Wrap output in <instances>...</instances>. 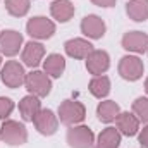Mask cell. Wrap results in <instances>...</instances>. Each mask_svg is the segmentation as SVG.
<instances>
[{
  "label": "cell",
  "mask_w": 148,
  "mask_h": 148,
  "mask_svg": "<svg viewBox=\"0 0 148 148\" xmlns=\"http://www.w3.org/2000/svg\"><path fill=\"white\" fill-rule=\"evenodd\" d=\"M0 140L10 147H19L28 141V131L24 124L17 121H3L0 126Z\"/></svg>",
  "instance_id": "6da1fadb"
},
{
  "label": "cell",
  "mask_w": 148,
  "mask_h": 148,
  "mask_svg": "<svg viewBox=\"0 0 148 148\" xmlns=\"http://www.w3.org/2000/svg\"><path fill=\"white\" fill-rule=\"evenodd\" d=\"M86 117V109L81 102L76 100H64L59 105V119L66 126H76L83 122Z\"/></svg>",
  "instance_id": "7a4b0ae2"
},
{
  "label": "cell",
  "mask_w": 148,
  "mask_h": 148,
  "mask_svg": "<svg viewBox=\"0 0 148 148\" xmlns=\"http://www.w3.org/2000/svg\"><path fill=\"white\" fill-rule=\"evenodd\" d=\"M24 86L31 95H35L38 98H43L52 91V81L48 74L41 73V71H33V73L26 74Z\"/></svg>",
  "instance_id": "3957f363"
},
{
  "label": "cell",
  "mask_w": 148,
  "mask_h": 148,
  "mask_svg": "<svg viewBox=\"0 0 148 148\" xmlns=\"http://www.w3.org/2000/svg\"><path fill=\"white\" fill-rule=\"evenodd\" d=\"M0 79H2V83H3L7 88H19L21 84H24V79H26L24 67H23L17 60H9V62H5V66L2 67Z\"/></svg>",
  "instance_id": "277c9868"
},
{
  "label": "cell",
  "mask_w": 148,
  "mask_h": 148,
  "mask_svg": "<svg viewBox=\"0 0 148 148\" xmlns=\"http://www.w3.org/2000/svg\"><path fill=\"white\" fill-rule=\"evenodd\" d=\"M26 31L29 36L36 38V40H48L55 33V24L43 16H36V17H31L28 21Z\"/></svg>",
  "instance_id": "5b68a950"
},
{
  "label": "cell",
  "mask_w": 148,
  "mask_h": 148,
  "mask_svg": "<svg viewBox=\"0 0 148 148\" xmlns=\"http://www.w3.org/2000/svg\"><path fill=\"white\" fill-rule=\"evenodd\" d=\"M145 71L143 60L136 55H126L119 62V74L126 81H138Z\"/></svg>",
  "instance_id": "8992f818"
},
{
  "label": "cell",
  "mask_w": 148,
  "mask_h": 148,
  "mask_svg": "<svg viewBox=\"0 0 148 148\" xmlns=\"http://www.w3.org/2000/svg\"><path fill=\"white\" fill-rule=\"evenodd\" d=\"M67 143L71 148H91L95 134L88 126H73L67 131Z\"/></svg>",
  "instance_id": "52a82bcc"
},
{
  "label": "cell",
  "mask_w": 148,
  "mask_h": 148,
  "mask_svg": "<svg viewBox=\"0 0 148 148\" xmlns=\"http://www.w3.org/2000/svg\"><path fill=\"white\" fill-rule=\"evenodd\" d=\"M35 122V127L40 134L43 136H52L57 133V127H59V117L50 110V109H41L36 114V117L33 119Z\"/></svg>",
  "instance_id": "ba28073f"
},
{
  "label": "cell",
  "mask_w": 148,
  "mask_h": 148,
  "mask_svg": "<svg viewBox=\"0 0 148 148\" xmlns=\"http://www.w3.org/2000/svg\"><path fill=\"white\" fill-rule=\"evenodd\" d=\"M23 45V35L14 31V29H7L0 33V53L7 55V57H14L16 53H19Z\"/></svg>",
  "instance_id": "9c48e42d"
},
{
  "label": "cell",
  "mask_w": 148,
  "mask_h": 148,
  "mask_svg": "<svg viewBox=\"0 0 148 148\" xmlns=\"http://www.w3.org/2000/svg\"><path fill=\"white\" fill-rule=\"evenodd\" d=\"M110 66V57L105 50H93L86 57V69L93 76H102Z\"/></svg>",
  "instance_id": "30bf717a"
},
{
  "label": "cell",
  "mask_w": 148,
  "mask_h": 148,
  "mask_svg": "<svg viewBox=\"0 0 148 148\" xmlns=\"http://www.w3.org/2000/svg\"><path fill=\"white\" fill-rule=\"evenodd\" d=\"M122 48L134 53L148 52V35L143 31H129L122 36Z\"/></svg>",
  "instance_id": "8fae6325"
},
{
  "label": "cell",
  "mask_w": 148,
  "mask_h": 148,
  "mask_svg": "<svg viewBox=\"0 0 148 148\" xmlns=\"http://www.w3.org/2000/svg\"><path fill=\"white\" fill-rule=\"evenodd\" d=\"M81 31H83V35H86L91 40H98V38H102L105 35L107 26H105L102 17H98L95 14H90L81 21Z\"/></svg>",
  "instance_id": "7c38bea8"
},
{
  "label": "cell",
  "mask_w": 148,
  "mask_h": 148,
  "mask_svg": "<svg viewBox=\"0 0 148 148\" xmlns=\"http://www.w3.org/2000/svg\"><path fill=\"white\" fill-rule=\"evenodd\" d=\"M64 48H66V53L73 59H86L95 50L93 45L84 38H73V40L66 41Z\"/></svg>",
  "instance_id": "4fadbf2b"
},
{
  "label": "cell",
  "mask_w": 148,
  "mask_h": 148,
  "mask_svg": "<svg viewBox=\"0 0 148 148\" xmlns=\"http://www.w3.org/2000/svg\"><path fill=\"white\" fill-rule=\"evenodd\" d=\"M43 55H45V47L38 41H29L24 45L23 48V62L24 66L28 67H36L40 66V62L43 60Z\"/></svg>",
  "instance_id": "5bb4252c"
},
{
  "label": "cell",
  "mask_w": 148,
  "mask_h": 148,
  "mask_svg": "<svg viewBox=\"0 0 148 148\" xmlns=\"http://www.w3.org/2000/svg\"><path fill=\"white\" fill-rule=\"evenodd\" d=\"M115 126H117V131L124 136H134L140 129V119L134 115V114H129V112H121L115 119Z\"/></svg>",
  "instance_id": "9a60e30c"
},
{
  "label": "cell",
  "mask_w": 148,
  "mask_h": 148,
  "mask_svg": "<svg viewBox=\"0 0 148 148\" xmlns=\"http://www.w3.org/2000/svg\"><path fill=\"white\" fill-rule=\"evenodd\" d=\"M74 3L71 0H55L50 5V14L59 23H67L74 16Z\"/></svg>",
  "instance_id": "2e32d148"
},
{
  "label": "cell",
  "mask_w": 148,
  "mask_h": 148,
  "mask_svg": "<svg viewBox=\"0 0 148 148\" xmlns=\"http://www.w3.org/2000/svg\"><path fill=\"white\" fill-rule=\"evenodd\" d=\"M126 14L136 23L148 19V0H129L126 3Z\"/></svg>",
  "instance_id": "e0dca14e"
},
{
  "label": "cell",
  "mask_w": 148,
  "mask_h": 148,
  "mask_svg": "<svg viewBox=\"0 0 148 148\" xmlns=\"http://www.w3.org/2000/svg\"><path fill=\"white\" fill-rule=\"evenodd\" d=\"M40 110H41V103L35 95H28L19 102V112L24 121H33Z\"/></svg>",
  "instance_id": "ac0fdd59"
},
{
  "label": "cell",
  "mask_w": 148,
  "mask_h": 148,
  "mask_svg": "<svg viewBox=\"0 0 148 148\" xmlns=\"http://www.w3.org/2000/svg\"><path fill=\"white\" fill-rule=\"evenodd\" d=\"M43 69L52 77H60L66 71V59L62 55H59V53H52L43 62Z\"/></svg>",
  "instance_id": "d6986e66"
},
{
  "label": "cell",
  "mask_w": 148,
  "mask_h": 148,
  "mask_svg": "<svg viewBox=\"0 0 148 148\" xmlns=\"http://www.w3.org/2000/svg\"><path fill=\"white\" fill-rule=\"evenodd\" d=\"M119 114H121V109H119V105H117L114 100L100 102L98 107H97V115H98V119H100L102 122H105V124L114 122Z\"/></svg>",
  "instance_id": "ffe728a7"
},
{
  "label": "cell",
  "mask_w": 148,
  "mask_h": 148,
  "mask_svg": "<svg viewBox=\"0 0 148 148\" xmlns=\"http://www.w3.org/2000/svg\"><path fill=\"white\" fill-rule=\"evenodd\" d=\"M110 91V79L107 76H95L90 81V93L97 98H105Z\"/></svg>",
  "instance_id": "44dd1931"
},
{
  "label": "cell",
  "mask_w": 148,
  "mask_h": 148,
  "mask_svg": "<svg viewBox=\"0 0 148 148\" xmlns=\"http://www.w3.org/2000/svg\"><path fill=\"white\" fill-rule=\"evenodd\" d=\"M98 145L107 148H119L121 145V133L115 127H105L98 134Z\"/></svg>",
  "instance_id": "7402d4cb"
},
{
  "label": "cell",
  "mask_w": 148,
  "mask_h": 148,
  "mask_svg": "<svg viewBox=\"0 0 148 148\" xmlns=\"http://www.w3.org/2000/svg\"><path fill=\"white\" fill-rule=\"evenodd\" d=\"M31 2L29 0H5V9L14 17H23L28 14Z\"/></svg>",
  "instance_id": "603a6c76"
},
{
  "label": "cell",
  "mask_w": 148,
  "mask_h": 148,
  "mask_svg": "<svg viewBox=\"0 0 148 148\" xmlns=\"http://www.w3.org/2000/svg\"><path fill=\"white\" fill-rule=\"evenodd\" d=\"M133 112L140 121L148 122V98H145V97L136 98L133 103Z\"/></svg>",
  "instance_id": "cb8c5ba5"
},
{
  "label": "cell",
  "mask_w": 148,
  "mask_h": 148,
  "mask_svg": "<svg viewBox=\"0 0 148 148\" xmlns=\"http://www.w3.org/2000/svg\"><path fill=\"white\" fill-rule=\"evenodd\" d=\"M14 110V102L7 97H0V119H5Z\"/></svg>",
  "instance_id": "d4e9b609"
},
{
  "label": "cell",
  "mask_w": 148,
  "mask_h": 148,
  "mask_svg": "<svg viewBox=\"0 0 148 148\" xmlns=\"http://www.w3.org/2000/svg\"><path fill=\"white\" fill-rule=\"evenodd\" d=\"M138 140H140V145H141L143 148H148V124L141 129V133H140V138H138Z\"/></svg>",
  "instance_id": "484cf974"
},
{
  "label": "cell",
  "mask_w": 148,
  "mask_h": 148,
  "mask_svg": "<svg viewBox=\"0 0 148 148\" xmlns=\"http://www.w3.org/2000/svg\"><path fill=\"white\" fill-rule=\"evenodd\" d=\"M91 2L98 7H114L117 0H91Z\"/></svg>",
  "instance_id": "4316f807"
},
{
  "label": "cell",
  "mask_w": 148,
  "mask_h": 148,
  "mask_svg": "<svg viewBox=\"0 0 148 148\" xmlns=\"http://www.w3.org/2000/svg\"><path fill=\"white\" fill-rule=\"evenodd\" d=\"M145 91L148 93V77H147V81H145Z\"/></svg>",
  "instance_id": "83f0119b"
},
{
  "label": "cell",
  "mask_w": 148,
  "mask_h": 148,
  "mask_svg": "<svg viewBox=\"0 0 148 148\" xmlns=\"http://www.w3.org/2000/svg\"><path fill=\"white\" fill-rule=\"evenodd\" d=\"M95 148H107V147H102V145H97Z\"/></svg>",
  "instance_id": "f1b7e54d"
},
{
  "label": "cell",
  "mask_w": 148,
  "mask_h": 148,
  "mask_svg": "<svg viewBox=\"0 0 148 148\" xmlns=\"http://www.w3.org/2000/svg\"><path fill=\"white\" fill-rule=\"evenodd\" d=\"M0 64H2V55H0Z\"/></svg>",
  "instance_id": "f546056e"
}]
</instances>
